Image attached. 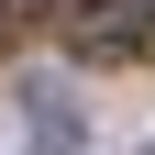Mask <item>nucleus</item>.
Here are the masks:
<instances>
[{"label":"nucleus","mask_w":155,"mask_h":155,"mask_svg":"<svg viewBox=\"0 0 155 155\" xmlns=\"http://www.w3.org/2000/svg\"><path fill=\"white\" fill-rule=\"evenodd\" d=\"M67 11V33H78V55H133L155 33V0H55Z\"/></svg>","instance_id":"1"},{"label":"nucleus","mask_w":155,"mask_h":155,"mask_svg":"<svg viewBox=\"0 0 155 155\" xmlns=\"http://www.w3.org/2000/svg\"><path fill=\"white\" fill-rule=\"evenodd\" d=\"M22 122H33V144H45V155H78V111H67L55 78H22Z\"/></svg>","instance_id":"2"},{"label":"nucleus","mask_w":155,"mask_h":155,"mask_svg":"<svg viewBox=\"0 0 155 155\" xmlns=\"http://www.w3.org/2000/svg\"><path fill=\"white\" fill-rule=\"evenodd\" d=\"M0 11H45V0H0Z\"/></svg>","instance_id":"3"},{"label":"nucleus","mask_w":155,"mask_h":155,"mask_svg":"<svg viewBox=\"0 0 155 155\" xmlns=\"http://www.w3.org/2000/svg\"><path fill=\"white\" fill-rule=\"evenodd\" d=\"M144 155H155V144H144Z\"/></svg>","instance_id":"4"}]
</instances>
